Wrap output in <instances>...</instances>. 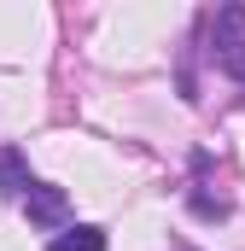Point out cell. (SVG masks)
I'll list each match as a JSON object with an SVG mask.
<instances>
[{"label": "cell", "instance_id": "7a4b0ae2", "mask_svg": "<svg viewBox=\"0 0 245 251\" xmlns=\"http://www.w3.org/2000/svg\"><path fill=\"white\" fill-rule=\"evenodd\" d=\"M24 216H29V228L64 234V228H70V193L53 187V181H35V187L24 193Z\"/></svg>", "mask_w": 245, "mask_h": 251}, {"label": "cell", "instance_id": "277c9868", "mask_svg": "<svg viewBox=\"0 0 245 251\" xmlns=\"http://www.w3.org/2000/svg\"><path fill=\"white\" fill-rule=\"evenodd\" d=\"M47 251H105V228H94V222H76V228H64L47 240Z\"/></svg>", "mask_w": 245, "mask_h": 251}, {"label": "cell", "instance_id": "6da1fadb", "mask_svg": "<svg viewBox=\"0 0 245 251\" xmlns=\"http://www.w3.org/2000/svg\"><path fill=\"white\" fill-rule=\"evenodd\" d=\"M210 59L228 76L245 82V6H216V18H210Z\"/></svg>", "mask_w": 245, "mask_h": 251}, {"label": "cell", "instance_id": "5b68a950", "mask_svg": "<svg viewBox=\"0 0 245 251\" xmlns=\"http://www.w3.org/2000/svg\"><path fill=\"white\" fill-rule=\"evenodd\" d=\"M187 204H193V210H198L204 222H210V216H228V199H210L204 187H193V193H187Z\"/></svg>", "mask_w": 245, "mask_h": 251}, {"label": "cell", "instance_id": "3957f363", "mask_svg": "<svg viewBox=\"0 0 245 251\" xmlns=\"http://www.w3.org/2000/svg\"><path fill=\"white\" fill-rule=\"evenodd\" d=\"M29 187H35V176H29V158H24L18 146H0V199H24Z\"/></svg>", "mask_w": 245, "mask_h": 251}]
</instances>
